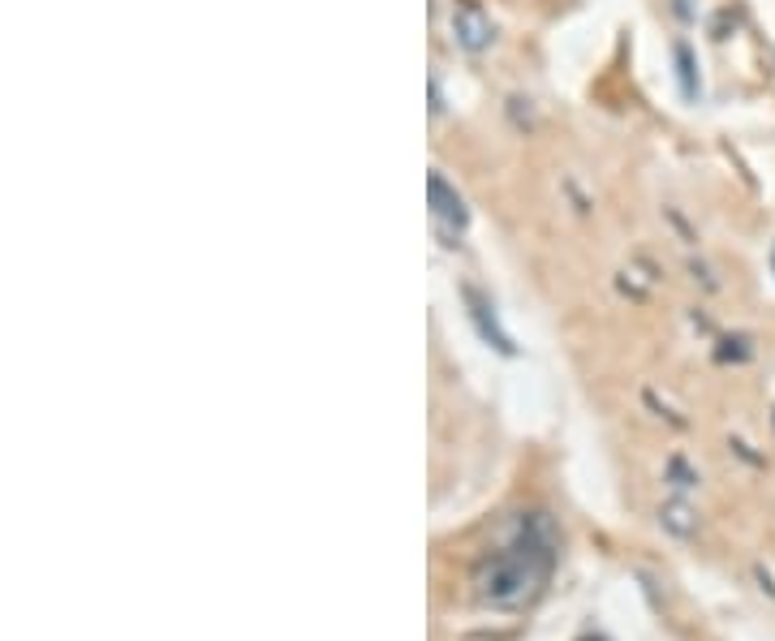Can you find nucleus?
<instances>
[{
	"label": "nucleus",
	"mask_w": 775,
	"mask_h": 641,
	"mask_svg": "<svg viewBox=\"0 0 775 641\" xmlns=\"http://www.w3.org/2000/svg\"><path fill=\"white\" fill-rule=\"evenodd\" d=\"M556 525L543 513L517 516L513 539L491 551L483 564L474 569V599L496 611H521L530 608L551 581L556 569Z\"/></svg>",
	"instance_id": "f257e3e1"
},
{
	"label": "nucleus",
	"mask_w": 775,
	"mask_h": 641,
	"mask_svg": "<svg viewBox=\"0 0 775 641\" xmlns=\"http://www.w3.org/2000/svg\"><path fill=\"white\" fill-rule=\"evenodd\" d=\"M426 207H431V228L444 246H457L465 237V225H470V207L465 198L457 194V186H449L444 172H431L426 177Z\"/></svg>",
	"instance_id": "f03ea898"
},
{
	"label": "nucleus",
	"mask_w": 775,
	"mask_h": 641,
	"mask_svg": "<svg viewBox=\"0 0 775 641\" xmlns=\"http://www.w3.org/2000/svg\"><path fill=\"white\" fill-rule=\"evenodd\" d=\"M452 39H457V48H465V52H483V48H491L496 27H491V18H487V9L479 0H457V4H452Z\"/></svg>",
	"instance_id": "7ed1b4c3"
},
{
	"label": "nucleus",
	"mask_w": 775,
	"mask_h": 641,
	"mask_svg": "<svg viewBox=\"0 0 775 641\" xmlns=\"http://www.w3.org/2000/svg\"><path fill=\"white\" fill-rule=\"evenodd\" d=\"M465 297H470V306H474L470 315H474V323L483 327V336H487V341H491V345H496V349H500V353H513V345H509V336H504V332L496 327V315H487L491 306H483V302H479V293H474V289H465Z\"/></svg>",
	"instance_id": "20e7f679"
},
{
	"label": "nucleus",
	"mask_w": 775,
	"mask_h": 641,
	"mask_svg": "<svg viewBox=\"0 0 775 641\" xmlns=\"http://www.w3.org/2000/svg\"><path fill=\"white\" fill-rule=\"evenodd\" d=\"M664 525L673 530V534H680V539H689L694 530H698V516H694V509L685 504V500H673V504H664Z\"/></svg>",
	"instance_id": "39448f33"
},
{
	"label": "nucleus",
	"mask_w": 775,
	"mask_h": 641,
	"mask_svg": "<svg viewBox=\"0 0 775 641\" xmlns=\"http://www.w3.org/2000/svg\"><path fill=\"white\" fill-rule=\"evenodd\" d=\"M677 65H680V91L694 99L698 96V82H694V57H689V48H677Z\"/></svg>",
	"instance_id": "423d86ee"
},
{
	"label": "nucleus",
	"mask_w": 775,
	"mask_h": 641,
	"mask_svg": "<svg viewBox=\"0 0 775 641\" xmlns=\"http://www.w3.org/2000/svg\"><path fill=\"white\" fill-rule=\"evenodd\" d=\"M772 272H775V250H772Z\"/></svg>",
	"instance_id": "0eeeda50"
}]
</instances>
